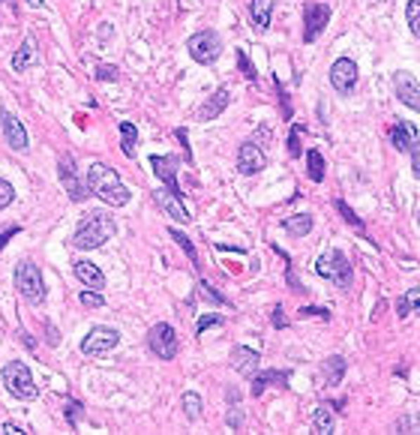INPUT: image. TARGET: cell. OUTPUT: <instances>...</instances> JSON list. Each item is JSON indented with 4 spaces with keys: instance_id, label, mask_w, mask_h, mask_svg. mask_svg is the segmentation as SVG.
<instances>
[{
    "instance_id": "1",
    "label": "cell",
    "mask_w": 420,
    "mask_h": 435,
    "mask_svg": "<svg viewBox=\"0 0 420 435\" xmlns=\"http://www.w3.org/2000/svg\"><path fill=\"white\" fill-rule=\"evenodd\" d=\"M84 183L90 189V195H96L99 202H106L111 207H123V204H129V198H132V193L123 186L117 171L108 169L106 162H90V169L84 174Z\"/></svg>"
},
{
    "instance_id": "2",
    "label": "cell",
    "mask_w": 420,
    "mask_h": 435,
    "mask_svg": "<svg viewBox=\"0 0 420 435\" xmlns=\"http://www.w3.org/2000/svg\"><path fill=\"white\" fill-rule=\"evenodd\" d=\"M117 234L115 216H108L106 210H90V214L78 222V228L72 234V247L75 249H99Z\"/></svg>"
},
{
    "instance_id": "3",
    "label": "cell",
    "mask_w": 420,
    "mask_h": 435,
    "mask_svg": "<svg viewBox=\"0 0 420 435\" xmlns=\"http://www.w3.org/2000/svg\"><path fill=\"white\" fill-rule=\"evenodd\" d=\"M315 273H319L322 280H331L336 288H343V292H348L351 283H355V267H351L343 249H327L324 255H319Z\"/></svg>"
},
{
    "instance_id": "4",
    "label": "cell",
    "mask_w": 420,
    "mask_h": 435,
    "mask_svg": "<svg viewBox=\"0 0 420 435\" xmlns=\"http://www.w3.org/2000/svg\"><path fill=\"white\" fill-rule=\"evenodd\" d=\"M0 378H4V384H6L9 394H13L15 399H21V403H30V399L39 396V387H37V382H33L27 363L9 361L4 366V372H0Z\"/></svg>"
},
{
    "instance_id": "5",
    "label": "cell",
    "mask_w": 420,
    "mask_h": 435,
    "mask_svg": "<svg viewBox=\"0 0 420 435\" xmlns=\"http://www.w3.org/2000/svg\"><path fill=\"white\" fill-rule=\"evenodd\" d=\"M13 283L18 288V294L27 300L30 306H39L45 304V280H42V271L33 261H18L15 273H13Z\"/></svg>"
},
{
    "instance_id": "6",
    "label": "cell",
    "mask_w": 420,
    "mask_h": 435,
    "mask_svg": "<svg viewBox=\"0 0 420 435\" xmlns=\"http://www.w3.org/2000/svg\"><path fill=\"white\" fill-rule=\"evenodd\" d=\"M186 51H189V58L196 60V63L210 66V63L219 60L222 39H219L217 30H198V33H192V37L186 39Z\"/></svg>"
},
{
    "instance_id": "7",
    "label": "cell",
    "mask_w": 420,
    "mask_h": 435,
    "mask_svg": "<svg viewBox=\"0 0 420 435\" xmlns=\"http://www.w3.org/2000/svg\"><path fill=\"white\" fill-rule=\"evenodd\" d=\"M147 349H151L160 361H174L177 351H180V342H177V333L168 321H160L147 330Z\"/></svg>"
},
{
    "instance_id": "8",
    "label": "cell",
    "mask_w": 420,
    "mask_h": 435,
    "mask_svg": "<svg viewBox=\"0 0 420 435\" xmlns=\"http://www.w3.org/2000/svg\"><path fill=\"white\" fill-rule=\"evenodd\" d=\"M120 345V333L115 327H90L87 337L82 339V354L84 358H106Z\"/></svg>"
},
{
    "instance_id": "9",
    "label": "cell",
    "mask_w": 420,
    "mask_h": 435,
    "mask_svg": "<svg viewBox=\"0 0 420 435\" xmlns=\"http://www.w3.org/2000/svg\"><path fill=\"white\" fill-rule=\"evenodd\" d=\"M151 165H153V174L160 177V181H163V186L168 189V193H174V195H180V198H184V189H180V183H177L180 156H174V153H165V156L153 153V156H151Z\"/></svg>"
},
{
    "instance_id": "10",
    "label": "cell",
    "mask_w": 420,
    "mask_h": 435,
    "mask_svg": "<svg viewBox=\"0 0 420 435\" xmlns=\"http://www.w3.org/2000/svg\"><path fill=\"white\" fill-rule=\"evenodd\" d=\"M331 25V6L327 4H306L303 6V42H315Z\"/></svg>"
},
{
    "instance_id": "11",
    "label": "cell",
    "mask_w": 420,
    "mask_h": 435,
    "mask_svg": "<svg viewBox=\"0 0 420 435\" xmlns=\"http://www.w3.org/2000/svg\"><path fill=\"white\" fill-rule=\"evenodd\" d=\"M58 174H61V183H63V189H66V195H70L75 204H78V202H84V198L90 195L87 183H84V181H78L75 160H72L70 153H66V156H61V162H58Z\"/></svg>"
},
{
    "instance_id": "12",
    "label": "cell",
    "mask_w": 420,
    "mask_h": 435,
    "mask_svg": "<svg viewBox=\"0 0 420 435\" xmlns=\"http://www.w3.org/2000/svg\"><path fill=\"white\" fill-rule=\"evenodd\" d=\"M331 84H333L336 93L348 96L357 84V63L351 58H336L333 66H331Z\"/></svg>"
},
{
    "instance_id": "13",
    "label": "cell",
    "mask_w": 420,
    "mask_h": 435,
    "mask_svg": "<svg viewBox=\"0 0 420 435\" xmlns=\"http://www.w3.org/2000/svg\"><path fill=\"white\" fill-rule=\"evenodd\" d=\"M0 126H4V138L13 150L18 153H27L30 150V138H27V129L25 124L13 115V111H0Z\"/></svg>"
},
{
    "instance_id": "14",
    "label": "cell",
    "mask_w": 420,
    "mask_h": 435,
    "mask_svg": "<svg viewBox=\"0 0 420 435\" xmlns=\"http://www.w3.org/2000/svg\"><path fill=\"white\" fill-rule=\"evenodd\" d=\"M265 169H267L265 150H261L258 144H253V141H243L241 148H237V171H241L243 177H253V174L265 171Z\"/></svg>"
},
{
    "instance_id": "15",
    "label": "cell",
    "mask_w": 420,
    "mask_h": 435,
    "mask_svg": "<svg viewBox=\"0 0 420 435\" xmlns=\"http://www.w3.org/2000/svg\"><path fill=\"white\" fill-rule=\"evenodd\" d=\"M393 93L400 99L402 105H408L412 111L420 115V84L414 82L412 72H396L393 75Z\"/></svg>"
},
{
    "instance_id": "16",
    "label": "cell",
    "mask_w": 420,
    "mask_h": 435,
    "mask_svg": "<svg viewBox=\"0 0 420 435\" xmlns=\"http://www.w3.org/2000/svg\"><path fill=\"white\" fill-rule=\"evenodd\" d=\"M231 370L243 378H253L258 372V363H261V354L255 349H249V345H234L231 349Z\"/></svg>"
},
{
    "instance_id": "17",
    "label": "cell",
    "mask_w": 420,
    "mask_h": 435,
    "mask_svg": "<svg viewBox=\"0 0 420 435\" xmlns=\"http://www.w3.org/2000/svg\"><path fill=\"white\" fill-rule=\"evenodd\" d=\"M288 382H291V372L288 370H261V372L253 375V387H249V394L258 399L267 387H282V390H286Z\"/></svg>"
},
{
    "instance_id": "18",
    "label": "cell",
    "mask_w": 420,
    "mask_h": 435,
    "mask_svg": "<svg viewBox=\"0 0 420 435\" xmlns=\"http://www.w3.org/2000/svg\"><path fill=\"white\" fill-rule=\"evenodd\" d=\"M229 103H231V91H229V87H219V91L213 93L210 99H204V103L198 105L196 120H201V124H208V120H217L222 111L229 108Z\"/></svg>"
},
{
    "instance_id": "19",
    "label": "cell",
    "mask_w": 420,
    "mask_h": 435,
    "mask_svg": "<svg viewBox=\"0 0 420 435\" xmlns=\"http://www.w3.org/2000/svg\"><path fill=\"white\" fill-rule=\"evenodd\" d=\"M153 198H156V204H160L174 222H184V226H189V222H192L189 210H186V204H184V198L174 195V193H168L165 186L160 189V193H153Z\"/></svg>"
},
{
    "instance_id": "20",
    "label": "cell",
    "mask_w": 420,
    "mask_h": 435,
    "mask_svg": "<svg viewBox=\"0 0 420 435\" xmlns=\"http://www.w3.org/2000/svg\"><path fill=\"white\" fill-rule=\"evenodd\" d=\"M388 136H390V144L396 150L412 153V148L417 144V126L408 124V120H396V124L388 129Z\"/></svg>"
},
{
    "instance_id": "21",
    "label": "cell",
    "mask_w": 420,
    "mask_h": 435,
    "mask_svg": "<svg viewBox=\"0 0 420 435\" xmlns=\"http://www.w3.org/2000/svg\"><path fill=\"white\" fill-rule=\"evenodd\" d=\"M72 271H75L78 283H82L84 288H96V292H99V288H106V273H102L94 261L78 259V261H72Z\"/></svg>"
},
{
    "instance_id": "22",
    "label": "cell",
    "mask_w": 420,
    "mask_h": 435,
    "mask_svg": "<svg viewBox=\"0 0 420 435\" xmlns=\"http://www.w3.org/2000/svg\"><path fill=\"white\" fill-rule=\"evenodd\" d=\"M42 63V54L37 48V39L27 37L25 42H21V48L13 54V70L15 72H27L30 66H39Z\"/></svg>"
},
{
    "instance_id": "23",
    "label": "cell",
    "mask_w": 420,
    "mask_h": 435,
    "mask_svg": "<svg viewBox=\"0 0 420 435\" xmlns=\"http://www.w3.org/2000/svg\"><path fill=\"white\" fill-rule=\"evenodd\" d=\"M270 15H274V0H249V18H253L255 33H267Z\"/></svg>"
},
{
    "instance_id": "24",
    "label": "cell",
    "mask_w": 420,
    "mask_h": 435,
    "mask_svg": "<svg viewBox=\"0 0 420 435\" xmlns=\"http://www.w3.org/2000/svg\"><path fill=\"white\" fill-rule=\"evenodd\" d=\"M322 375H324V384H343V375H345V358H339V354H331L324 363H322Z\"/></svg>"
},
{
    "instance_id": "25",
    "label": "cell",
    "mask_w": 420,
    "mask_h": 435,
    "mask_svg": "<svg viewBox=\"0 0 420 435\" xmlns=\"http://www.w3.org/2000/svg\"><path fill=\"white\" fill-rule=\"evenodd\" d=\"M117 129H120V150H123V156H135V144H139V126L132 124V120H120L117 124Z\"/></svg>"
},
{
    "instance_id": "26",
    "label": "cell",
    "mask_w": 420,
    "mask_h": 435,
    "mask_svg": "<svg viewBox=\"0 0 420 435\" xmlns=\"http://www.w3.org/2000/svg\"><path fill=\"white\" fill-rule=\"evenodd\" d=\"M282 228H286L291 238H306L312 231V216L310 214H291L282 219Z\"/></svg>"
},
{
    "instance_id": "27",
    "label": "cell",
    "mask_w": 420,
    "mask_h": 435,
    "mask_svg": "<svg viewBox=\"0 0 420 435\" xmlns=\"http://www.w3.org/2000/svg\"><path fill=\"white\" fill-rule=\"evenodd\" d=\"M312 432L315 435H331L336 432V417L331 415V405H319L312 415Z\"/></svg>"
},
{
    "instance_id": "28",
    "label": "cell",
    "mask_w": 420,
    "mask_h": 435,
    "mask_svg": "<svg viewBox=\"0 0 420 435\" xmlns=\"http://www.w3.org/2000/svg\"><path fill=\"white\" fill-rule=\"evenodd\" d=\"M306 171H310V181L312 183H322L324 181V156L319 150H306Z\"/></svg>"
},
{
    "instance_id": "29",
    "label": "cell",
    "mask_w": 420,
    "mask_h": 435,
    "mask_svg": "<svg viewBox=\"0 0 420 435\" xmlns=\"http://www.w3.org/2000/svg\"><path fill=\"white\" fill-rule=\"evenodd\" d=\"M180 405H184L186 420H201V415H204V403H201V396H198V394L186 390L184 399H180Z\"/></svg>"
},
{
    "instance_id": "30",
    "label": "cell",
    "mask_w": 420,
    "mask_h": 435,
    "mask_svg": "<svg viewBox=\"0 0 420 435\" xmlns=\"http://www.w3.org/2000/svg\"><path fill=\"white\" fill-rule=\"evenodd\" d=\"M168 234H172V240L177 243L180 249H184L186 255H189V261H192V267H196V271H201V264H198V252H196V247H192V240L186 238L184 231H177V228H168Z\"/></svg>"
},
{
    "instance_id": "31",
    "label": "cell",
    "mask_w": 420,
    "mask_h": 435,
    "mask_svg": "<svg viewBox=\"0 0 420 435\" xmlns=\"http://www.w3.org/2000/svg\"><path fill=\"white\" fill-rule=\"evenodd\" d=\"M63 417L70 420L72 429H78V423H82V417H84V405L78 403V399H70V396H66V399H63Z\"/></svg>"
},
{
    "instance_id": "32",
    "label": "cell",
    "mask_w": 420,
    "mask_h": 435,
    "mask_svg": "<svg viewBox=\"0 0 420 435\" xmlns=\"http://www.w3.org/2000/svg\"><path fill=\"white\" fill-rule=\"evenodd\" d=\"M198 297H204V300H210V304L213 306H225V304H229V300H225L219 292H217V288H213L208 280H198Z\"/></svg>"
},
{
    "instance_id": "33",
    "label": "cell",
    "mask_w": 420,
    "mask_h": 435,
    "mask_svg": "<svg viewBox=\"0 0 420 435\" xmlns=\"http://www.w3.org/2000/svg\"><path fill=\"white\" fill-rule=\"evenodd\" d=\"M336 210H339V214H343V219L348 222L351 228H357L360 234H367V226H363V219H360V216L355 214V210H351V207L343 202V198H339V202H336Z\"/></svg>"
},
{
    "instance_id": "34",
    "label": "cell",
    "mask_w": 420,
    "mask_h": 435,
    "mask_svg": "<svg viewBox=\"0 0 420 435\" xmlns=\"http://www.w3.org/2000/svg\"><path fill=\"white\" fill-rule=\"evenodd\" d=\"M405 18H408V27H412V33L420 39V0H408Z\"/></svg>"
},
{
    "instance_id": "35",
    "label": "cell",
    "mask_w": 420,
    "mask_h": 435,
    "mask_svg": "<svg viewBox=\"0 0 420 435\" xmlns=\"http://www.w3.org/2000/svg\"><path fill=\"white\" fill-rule=\"evenodd\" d=\"M78 300H82V306H87V309H102L106 306V297H102L96 288H84V292L78 294Z\"/></svg>"
},
{
    "instance_id": "36",
    "label": "cell",
    "mask_w": 420,
    "mask_h": 435,
    "mask_svg": "<svg viewBox=\"0 0 420 435\" xmlns=\"http://www.w3.org/2000/svg\"><path fill=\"white\" fill-rule=\"evenodd\" d=\"M234 54H237V63H241V72L246 75V82H258V72H255L253 60H249V54H246L243 48H237Z\"/></svg>"
},
{
    "instance_id": "37",
    "label": "cell",
    "mask_w": 420,
    "mask_h": 435,
    "mask_svg": "<svg viewBox=\"0 0 420 435\" xmlns=\"http://www.w3.org/2000/svg\"><path fill=\"white\" fill-rule=\"evenodd\" d=\"M300 129H303V126L294 124V126H291V136H288V156H291V160H300V156H303V148H300Z\"/></svg>"
},
{
    "instance_id": "38",
    "label": "cell",
    "mask_w": 420,
    "mask_h": 435,
    "mask_svg": "<svg viewBox=\"0 0 420 435\" xmlns=\"http://www.w3.org/2000/svg\"><path fill=\"white\" fill-rule=\"evenodd\" d=\"M13 202H15V189H13V183L0 177V214H4V210L13 204Z\"/></svg>"
},
{
    "instance_id": "39",
    "label": "cell",
    "mask_w": 420,
    "mask_h": 435,
    "mask_svg": "<svg viewBox=\"0 0 420 435\" xmlns=\"http://www.w3.org/2000/svg\"><path fill=\"white\" fill-rule=\"evenodd\" d=\"M300 318H322V321H331V309H327V306H300Z\"/></svg>"
},
{
    "instance_id": "40",
    "label": "cell",
    "mask_w": 420,
    "mask_h": 435,
    "mask_svg": "<svg viewBox=\"0 0 420 435\" xmlns=\"http://www.w3.org/2000/svg\"><path fill=\"white\" fill-rule=\"evenodd\" d=\"M117 78H120L117 66H108V63H99L96 66V82H117Z\"/></svg>"
},
{
    "instance_id": "41",
    "label": "cell",
    "mask_w": 420,
    "mask_h": 435,
    "mask_svg": "<svg viewBox=\"0 0 420 435\" xmlns=\"http://www.w3.org/2000/svg\"><path fill=\"white\" fill-rule=\"evenodd\" d=\"M225 427H231L234 432L243 429V411H241L237 403H234V408H229V415H225Z\"/></svg>"
},
{
    "instance_id": "42",
    "label": "cell",
    "mask_w": 420,
    "mask_h": 435,
    "mask_svg": "<svg viewBox=\"0 0 420 435\" xmlns=\"http://www.w3.org/2000/svg\"><path fill=\"white\" fill-rule=\"evenodd\" d=\"M270 325H274L276 330H286V327H288V318L282 316V306H274V309H270Z\"/></svg>"
},
{
    "instance_id": "43",
    "label": "cell",
    "mask_w": 420,
    "mask_h": 435,
    "mask_svg": "<svg viewBox=\"0 0 420 435\" xmlns=\"http://www.w3.org/2000/svg\"><path fill=\"white\" fill-rule=\"evenodd\" d=\"M18 234H21V226H9V228L0 231V252H4V249H6V243L13 240V238H18Z\"/></svg>"
},
{
    "instance_id": "44",
    "label": "cell",
    "mask_w": 420,
    "mask_h": 435,
    "mask_svg": "<svg viewBox=\"0 0 420 435\" xmlns=\"http://www.w3.org/2000/svg\"><path fill=\"white\" fill-rule=\"evenodd\" d=\"M222 325V316H201L198 318V333H204L208 327H219Z\"/></svg>"
},
{
    "instance_id": "45",
    "label": "cell",
    "mask_w": 420,
    "mask_h": 435,
    "mask_svg": "<svg viewBox=\"0 0 420 435\" xmlns=\"http://www.w3.org/2000/svg\"><path fill=\"white\" fill-rule=\"evenodd\" d=\"M274 82H276V91H279V105H282V111H286V120H291V103H288V93L282 91L279 78H274Z\"/></svg>"
},
{
    "instance_id": "46",
    "label": "cell",
    "mask_w": 420,
    "mask_h": 435,
    "mask_svg": "<svg viewBox=\"0 0 420 435\" xmlns=\"http://www.w3.org/2000/svg\"><path fill=\"white\" fill-rule=\"evenodd\" d=\"M405 300H408V306H412V312H417V316H420V288H408Z\"/></svg>"
},
{
    "instance_id": "47",
    "label": "cell",
    "mask_w": 420,
    "mask_h": 435,
    "mask_svg": "<svg viewBox=\"0 0 420 435\" xmlns=\"http://www.w3.org/2000/svg\"><path fill=\"white\" fill-rule=\"evenodd\" d=\"M45 342H49L51 349H54V345H61V333H58V327H54L51 321H49V325H45Z\"/></svg>"
},
{
    "instance_id": "48",
    "label": "cell",
    "mask_w": 420,
    "mask_h": 435,
    "mask_svg": "<svg viewBox=\"0 0 420 435\" xmlns=\"http://www.w3.org/2000/svg\"><path fill=\"white\" fill-rule=\"evenodd\" d=\"M174 136H177V141L184 144V150H186V162H192V153H189V136H186V129L180 126V129H174Z\"/></svg>"
},
{
    "instance_id": "49",
    "label": "cell",
    "mask_w": 420,
    "mask_h": 435,
    "mask_svg": "<svg viewBox=\"0 0 420 435\" xmlns=\"http://www.w3.org/2000/svg\"><path fill=\"white\" fill-rule=\"evenodd\" d=\"M412 171H414V177L420 181V141L412 148Z\"/></svg>"
},
{
    "instance_id": "50",
    "label": "cell",
    "mask_w": 420,
    "mask_h": 435,
    "mask_svg": "<svg viewBox=\"0 0 420 435\" xmlns=\"http://www.w3.org/2000/svg\"><path fill=\"white\" fill-rule=\"evenodd\" d=\"M396 316H400V318H408V316H412V306H408L405 294H402L400 300H396Z\"/></svg>"
},
{
    "instance_id": "51",
    "label": "cell",
    "mask_w": 420,
    "mask_h": 435,
    "mask_svg": "<svg viewBox=\"0 0 420 435\" xmlns=\"http://www.w3.org/2000/svg\"><path fill=\"white\" fill-rule=\"evenodd\" d=\"M4 432L6 435H25V429H21L18 423H4Z\"/></svg>"
},
{
    "instance_id": "52",
    "label": "cell",
    "mask_w": 420,
    "mask_h": 435,
    "mask_svg": "<svg viewBox=\"0 0 420 435\" xmlns=\"http://www.w3.org/2000/svg\"><path fill=\"white\" fill-rule=\"evenodd\" d=\"M225 396H229V403H241V390L237 387H229L225 390Z\"/></svg>"
},
{
    "instance_id": "53",
    "label": "cell",
    "mask_w": 420,
    "mask_h": 435,
    "mask_svg": "<svg viewBox=\"0 0 420 435\" xmlns=\"http://www.w3.org/2000/svg\"><path fill=\"white\" fill-rule=\"evenodd\" d=\"M18 337H21V339H25V345H27V349H37V342H33V339H30V333H27V330H18Z\"/></svg>"
},
{
    "instance_id": "54",
    "label": "cell",
    "mask_w": 420,
    "mask_h": 435,
    "mask_svg": "<svg viewBox=\"0 0 420 435\" xmlns=\"http://www.w3.org/2000/svg\"><path fill=\"white\" fill-rule=\"evenodd\" d=\"M45 4V0H27V6H33V9H37V6H42Z\"/></svg>"
},
{
    "instance_id": "55",
    "label": "cell",
    "mask_w": 420,
    "mask_h": 435,
    "mask_svg": "<svg viewBox=\"0 0 420 435\" xmlns=\"http://www.w3.org/2000/svg\"><path fill=\"white\" fill-rule=\"evenodd\" d=\"M417 226H420V210H417Z\"/></svg>"
},
{
    "instance_id": "56",
    "label": "cell",
    "mask_w": 420,
    "mask_h": 435,
    "mask_svg": "<svg viewBox=\"0 0 420 435\" xmlns=\"http://www.w3.org/2000/svg\"><path fill=\"white\" fill-rule=\"evenodd\" d=\"M0 4H4V0H0Z\"/></svg>"
}]
</instances>
